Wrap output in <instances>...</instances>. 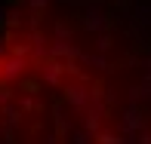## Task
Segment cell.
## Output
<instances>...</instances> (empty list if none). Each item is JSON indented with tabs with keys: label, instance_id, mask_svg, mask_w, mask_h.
<instances>
[{
	"label": "cell",
	"instance_id": "cell-1",
	"mask_svg": "<svg viewBox=\"0 0 151 144\" xmlns=\"http://www.w3.org/2000/svg\"><path fill=\"white\" fill-rule=\"evenodd\" d=\"M129 67L80 9L22 0L0 22V144H151Z\"/></svg>",
	"mask_w": 151,
	"mask_h": 144
}]
</instances>
